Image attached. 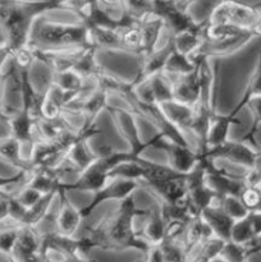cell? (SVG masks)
<instances>
[{"mask_svg":"<svg viewBox=\"0 0 261 262\" xmlns=\"http://www.w3.org/2000/svg\"><path fill=\"white\" fill-rule=\"evenodd\" d=\"M146 214L147 207H138L132 194L120 201L117 209L84 229L82 237L92 248L110 252L137 250L146 256L151 246L141 237L140 232L135 227L136 217H145Z\"/></svg>","mask_w":261,"mask_h":262,"instance_id":"1","label":"cell"},{"mask_svg":"<svg viewBox=\"0 0 261 262\" xmlns=\"http://www.w3.org/2000/svg\"><path fill=\"white\" fill-rule=\"evenodd\" d=\"M66 0H14L0 10V27L12 55L28 45L36 20L55 9H66Z\"/></svg>","mask_w":261,"mask_h":262,"instance_id":"2","label":"cell"},{"mask_svg":"<svg viewBox=\"0 0 261 262\" xmlns=\"http://www.w3.org/2000/svg\"><path fill=\"white\" fill-rule=\"evenodd\" d=\"M200 58V92L193 105V124L192 138L196 142V151L204 155L207 150V133L210 124L216 114V69L211 59Z\"/></svg>","mask_w":261,"mask_h":262,"instance_id":"3","label":"cell"},{"mask_svg":"<svg viewBox=\"0 0 261 262\" xmlns=\"http://www.w3.org/2000/svg\"><path fill=\"white\" fill-rule=\"evenodd\" d=\"M38 20V19H37ZM36 20L28 45L40 49L76 48L91 46L90 30L84 23H60L50 20Z\"/></svg>","mask_w":261,"mask_h":262,"instance_id":"4","label":"cell"},{"mask_svg":"<svg viewBox=\"0 0 261 262\" xmlns=\"http://www.w3.org/2000/svg\"><path fill=\"white\" fill-rule=\"evenodd\" d=\"M256 37H258V35L255 30L207 23L204 42L193 56L214 59L234 55Z\"/></svg>","mask_w":261,"mask_h":262,"instance_id":"5","label":"cell"},{"mask_svg":"<svg viewBox=\"0 0 261 262\" xmlns=\"http://www.w3.org/2000/svg\"><path fill=\"white\" fill-rule=\"evenodd\" d=\"M138 158V156H137ZM136 155L130 151H114L110 147H105L100 156L89 166L84 169L76 181L71 183L60 184L59 188L66 192L81 191V192H96L109 181V173L113 168L123 161L136 160Z\"/></svg>","mask_w":261,"mask_h":262,"instance_id":"6","label":"cell"},{"mask_svg":"<svg viewBox=\"0 0 261 262\" xmlns=\"http://www.w3.org/2000/svg\"><path fill=\"white\" fill-rule=\"evenodd\" d=\"M261 18V4L251 5L240 0H220L206 18L209 25L233 26L253 30Z\"/></svg>","mask_w":261,"mask_h":262,"instance_id":"7","label":"cell"},{"mask_svg":"<svg viewBox=\"0 0 261 262\" xmlns=\"http://www.w3.org/2000/svg\"><path fill=\"white\" fill-rule=\"evenodd\" d=\"M151 148L163 151L168 159V165L182 174H188L200 163V155L192 146L181 145L178 142L163 137L160 135L154 136L150 140Z\"/></svg>","mask_w":261,"mask_h":262,"instance_id":"8","label":"cell"},{"mask_svg":"<svg viewBox=\"0 0 261 262\" xmlns=\"http://www.w3.org/2000/svg\"><path fill=\"white\" fill-rule=\"evenodd\" d=\"M260 148H255L243 141L227 140L217 146L207 148L206 152L200 158H206L209 160L217 161L224 160L232 165L242 169L253 168L257 159V152Z\"/></svg>","mask_w":261,"mask_h":262,"instance_id":"9","label":"cell"},{"mask_svg":"<svg viewBox=\"0 0 261 262\" xmlns=\"http://www.w3.org/2000/svg\"><path fill=\"white\" fill-rule=\"evenodd\" d=\"M106 110L110 113V118H112L114 127L117 128L120 137L127 142L128 151H130L133 155L141 156L147 148H151L150 141H143L141 138L136 115H133L129 110L123 106L119 107L107 105Z\"/></svg>","mask_w":261,"mask_h":262,"instance_id":"10","label":"cell"},{"mask_svg":"<svg viewBox=\"0 0 261 262\" xmlns=\"http://www.w3.org/2000/svg\"><path fill=\"white\" fill-rule=\"evenodd\" d=\"M186 186L187 197L193 216H200L207 206L215 204L219 199L216 192L207 184L206 170L201 160L193 170L187 174Z\"/></svg>","mask_w":261,"mask_h":262,"instance_id":"11","label":"cell"},{"mask_svg":"<svg viewBox=\"0 0 261 262\" xmlns=\"http://www.w3.org/2000/svg\"><path fill=\"white\" fill-rule=\"evenodd\" d=\"M141 187L140 182L129 181V179H120V178H109L104 187L99 191L92 193L91 200L86 206L81 207V214L83 219H87L92 215V212L100 206L109 201H123L127 197L132 196L136 191Z\"/></svg>","mask_w":261,"mask_h":262,"instance_id":"12","label":"cell"},{"mask_svg":"<svg viewBox=\"0 0 261 262\" xmlns=\"http://www.w3.org/2000/svg\"><path fill=\"white\" fill-rule=\"evenodd\" d=\"M206 170V182L219 197L238 196L242 193L245 183V171L242 174L232 173L224 168H217L216 161L209 160L206 158H200Z\"/></svg>","mask_w":261,"mask_h":262,"instance_id":"13","label":"cell"},{"mask_svg":"<svg viewBox=\"0 0 261 262\" xmlns=\"http://www.w3.org/2000/svg\"><path fill=\"white\" fill-rule=\"evenodd\" d=\"M153 13L161 18L166 32L171 36L194 30L200 26V22H196L187 10L177 5L176 0H153Z\"/></svg>","mask_w":261,"mask_h":262,"instance_id":"14","label":"cell"},{"mask_svg":"<svg viewBox=\"0 0 261 262\" xmlns=\"http://www.w3.org/2000/svg\"><path fill=\"white\" fill-rule=\"evenodd\" d=\"M89 48L90 46H76V48L61 49L32 48V50L36 61L48 67L51 73H61V72L73 69L77 61L82 56V54Z\"/></svg>","mask_w":261,"mask_h":262,"instance_id":"15","label":"cell"},{"mask_svg":"<svg viewBox=\"0 0 261 262\" xmlns=\"http://www.w3.org/2000/svg\"><path fill=\"white\" fill-rule=\"evenodd\" d=\"M174 50V42L173 37L170 35H168L165 42L163 45L159 46L154 53H151L150 55L145 56V58H141V64L140 68H138L137 73H136L135 78L132 79V84L135 87L140 86L141 83H143L145 81H147L148 78H151L153 76H156L159 73H163L164 68H165V64L168 61L169 56L173 53Z\"/></svg>","mask_w":261,"mask_h":262,"instance_id":"16","label":"cell"},{"mask_svg":"<svg viewBox=\"0 0 261 262\" xmlns=\"http://www.w3.org/2000/svg\"><path fill=\"white\" fill-rule=\"evenodd\" d=\"M9 258L13 262H44L41 233L37 228L20 227L18 241Z\"/></svg>","mask_w":261,"mask_h":262,"instance_id":"17","label":"cell"},{"mask_svg":"<svg viewBox=\"0 0 261 262\" xmlns=\"http://www.w3.org/2000/svg\"><path fill=\"white\" fill-rule=\"evenodd\" d=\"M67 193L68 192L59 188L58 196H56L59 199V207L55 215V232L63 235L74 237L79 230L83 217H82L81 210L74 206Z\"/></svg>","mask_w":261,"mask_h":262,"instance_id":"18","label":"cell"},{"mask_svg":"<svg viewBox=\"0 0 261 262\" xmlns=\"http://www.w3.org/2000/svg\"><path fill=\"white\" fill-rule=\"evenodd\" d=\"M135 90L138 96L145 101L161 105L173 100V81L164 72L153 76L140 86L135 87Z\"/></svg>","mask_w":261,"mask_h":262,"instance_id":"19","label":"cell"},{"mask_svg":"<svg viewBox=\"0 0 261 262\" xmlns=\"http://www.w3.org/2000/svg\"><path fill=\"white\" fill-rule=\"evenodd\" d=\"M196 59V67L189 73L178 77H170L173 81V100L193 106L200 92V58Z\"/></svg>","mask_w":261,"mask_h":262,"instance_id":"20","label":"cell"},{"mask_svg":"<svg viewBox=\"0 0 261 262\" xmlns=\"http://www.w3.org/2000/svg\"><path fill=\"white\" fill-rule=\"evenodd\" d=\"M145 217L143 228L138 232L151 247H155L163 242L166 234V220L158 200H155V204L147 207V214Z\"/></svg>","mask_w":261,"mask_h":262,"instance_id":"21","label":"cell"},{"mask_svg":"<svg viewBox=\"0 0 261 262\" xmlns=\"http://www.w3.org/2000/svg\"><path fill=\"white\" fill-rule=\"evenodd\" d=\"M140 28L141 33H142V55L141 58H145L161 45V37H163V33L166 32V28L161 18L154 13L140 18Z\"/></svg>","mask_w":261,"mask_h":262,"instance_id":"22","label":"cell"},{"mask_svg":"<svg viewBox=\"0 0 261 262\" xmlns=\"http://www.w3.org/2000/svg\"><path fill=\"white\" fill-rule=\"evenodd\" d=\"M200 216L209 225L214 237L220 238L225 242L230 239V233H232V228L235 220L232 219L217 202L207 206Z\"/></svg>","mask_w":261,"mask_h":262,"instance_id":"23","label":"cell"},{"mask_svg":"<svg viewBox=\"0 0 261 262\" xmlns=\"http://www.w3.org/2000/svg\"><path fill=\"white\" fill-rule=\"evenodd\" d=\"M164 113L168 117V119L183 133L189 141V137L192 136V124H193V106L182 104V102L170 100L168 102L161 104ZM191 143V141H189ZM192 145V143H191Z\"/></svg>","mask_w":261,"mask_h":262,"instance_id":"24","label":"cell"},{"mask_svg":"<svg viewBox=\"0 0 261 262\" xmlns=\"http://www.w3.org/2000/svg\"><path fill=\"white\" fill-rule=\"evenodd\" d=\"M0 160L17 170H32L30 160L23 155V145L10 135L0 137Z\"/></svg>","mask_w":261,"mask_h":262,"instance_id":"25","label":"cell"},{"mask_svg":"<svg viewBox=\"0 0 261 262\" xmlns=\"http://www.w3.org/2000/svg\"><path fill=\"white\" fill-rule=\"evenodd\" d=\"M206 25L207 19H204L202 22H200V26L197 28H194V30L186 31V32L178 33L176 36L170 35L173 37L174 49L177 51H179V53L192 58L199 51L200 46L204 42Z\"/></svg>","mask_w":261,"mask_h":262,"instance_id":"26","label":"cell"},{"mask_svg":"<svg viewBox=\"0 0 261 262\" xmlns=\"http://www.w3.org/2000/svg\"><path fill=\"white\" fill-rule=\"evenodd\" d=\"M258 96H261V49L260 51H258L257 61H256L253 72L251 73L250 78H248L247 83H246L245 91H243L240 101L234 105V107L230 110L229 114L232 115V117L238 118V114H240L245 107H247L248 102Z\"/></svg>","mask_w":261,"mask_h":262,"instance_id":"27","label":"cell"},{"mask_svg":"<svg viewBox=\"0 0 261 262\" xmlns=\"http://www.w3.org/2000/svg\"><path fill=\"white\" fill-rule=\"evenodd\" d=\"M240 124L241 120L238 118L232 117L229 113L228 114H215L214 119L210 124L209 133H207V148L217 146L229 140V132L232 125Z\"/></svg>","mask_w":261,"mask_h":262,"instance_id":"28","label":"cell"},{"mask_svg":"<svg viewBox=\"0 0 261 262\" xmlns=\"http://www.w3.org/2000/svg\"><path fill=\"white\" fill-rule=\"evenodd\" d=\"M211 237H214V234H212L209 225L205 223V220L201 216L193 217L188 223L183 233V237H182L186 255H188L193 248H196L197 246H200L202 242H205V241Z\"/></svg>","mask_w":261,"mask_h":262,"instance_id":"29","label":"cell"},{"mask_svg":"<svg viewBox=\"0 0 261 262\" xmlns=\"http://www.w3.org/2000/svg\"><path fill=\"white\" fill-rule=\"evenodd\" d=\"M58 191H51L49 193L44 194L38 202H36L32 207L27 209L26 216L23 219V223L20 227H32L37 228L38 224L48 216L49 210H50L51 205H53L54 199L58 196Z\"/></svg>","mask_w":261,"mask_h":262,"instance_id":"30","label":"cell"},{"mask_svg":"<svg viewBox=\"0 0 261 262\" xmlns=\"http://www.w3.org/2000/svg\"><path fill=\"white\" fill-rule=\"evenodd\" d=\"M50 81L55 86H58L61 91L72 95L74 100L78 91L83 86L84 78L74 69H69V71L61 72V73H51Z\"/></svg>","mask_w":261,"mask_h":262,"instance_id":"31","label":"cell"},{"mask_svg":"<svg viewBox=\"0 0 261 262\" xmlns=\"http://www.w3.org/2000/svg\"><path fill=\"white\" fill-rule=\"evenodd\" d=\"M194 67H196V59L184 55V54L179 53L174 49L173 53L169 56L168 61H166L164 73L168 74L169 77L183 76V74L193 71Z\"/></svg>","mask_w":261,"mask_h":262,"instance_id":"32","label":"cell"},{"mask_svg":"<svg viewBox=\"0 0 261 262\" xmlns=\"http://www.w3.org/2000/svg\"><path fill=\"white\" fill-rule=\"evenodd\" d=\"M97 48L95 45L90 46L82 56L79 58V60L77 61V64L74 66V71L78 72L83 78H87V77H95V76H100L102 71L105 69V67H102L101 64L97 61L96 58V53H97Z\"/></svg>","mask_w":261,"mask_h":262,"instance_id":"33","label":"cell"},{"mask_svg":"<svg viewBox=\"0 0 261 262\" xmlns=\"http://www.w3.org/2000/svg\"><path fill=\"white\" fill-rule=\"evenodd\" d=\"M158 247L165 262H186V250L179 238L165 237Z\"/></svg>","mask_w":261,"mask_h":262,"instance_id":"34","label":"cell"},{"mask_svg":"<svg viewBox=\"0 0 261 262\" xmlns=\"http://www.w3.org/2000/svg\"><path fill=\"white\" fill-rule=\"evenodd\" d=\"M20 227L10 220L0 224V255L10 257L18 241Z\"/></svg>","mask_w":261,"mask_h":262,"instance_id":"35","label":"cell"},{"mask_svg":"<svg viewBox=\"0 0 261 262\" xmlns=\"http://www.w3.org/2000/svg\"><path fill=\"white\" fill-rule=\"evenodd\" d=\"M247 107L250 109L251 114H252V125H251L250 129L247 130L245 136L241 138V141L243 142H247L248 145L253 146L255 148H257V142H256V133L260 129L261 127V96L255 97L253 100H251L248 102Z\"/></svg>","mask_w":261,"mask_h":262,"instance_id":"36","label":"cell"},{"mask_svg":"<svg viewBox=\"0 0 261 262\" xmlns=\"http://www.w3.org/2000/svg\"><path fill=\"white\" fill-rule=\"evenodd\" d=\"M253 238H255V233H253L252 227H251L248 215L243 217V219L235 220L234 224H233L229 241L238 243V245L246 246L248 245Z\"/></svg>","mask_w":261,"mask_h":262,"instance_id":"37","label":"cell"},{"mask_svg":"<svg viewBox=\"0 0 261 262\" xmlns=\"http://www.w3.org/2000/svg\"><path fill=\"white\" fill-rule=\"evenodd\" d=\"M217 204L222 206V209L229 215L232 219L240 220L248 215L247 207L243 205L242 200L238 196H223L217 199Z\"/></svg>","mask_w":261,"mask_h":262,"instance_id":"38","label":"cell"},{"mask_svg":"<svg viewBox=\"0 0 261 262\" xmlns=\"http://www.w3.org/2000/svg\"><path fill=\"white\" fill-rule=\"evenodd\" d=\"M220 256L225 258L228 262H247V250L246 246L238 245V243L227 241L223 246V250L220 252Z\"/></svg>","mask_w":261,"mask_h":262,"instance_id":"39","label":"cell"},{"mask_svg":"<svg viewBox=\"0 0 261 262\" xmlns=\"http://www.w3.org/2000/svg\"><path fill=\"white\" fill-rule=\"evenodd\" d=\"M28 176L30 171L26 170H17L13 176H0V196H12L9 189L27 183Z\"/></svg>","mask_w":261,"mask_h":262,"instance_id":"40","label":"cell"},{"mask_svg":"<svg viewBox=\"0 0 261 262\" xmlns=\"http://www.w3.org/2000/svg\"><path fill=\"white\" fill-rule=\"evenodd\" d=\"M243 205L247 207L248 211L261 212V187L260 186H246L242 193L240 194Z\"/></svg>","mask_w":261,"mask_h":262,"instance_id":"41","label":"cell"},{"mask_svg":"<svg viewBox=\"0 0 261 262\" xmlns=\"http://www.w3.org/2000/svg\"><path fill=\"white\" fill-rule=\"evenodd\" d=\"M13 196H14L23 206L30 209V207H32L33 205L36 204V202H38V200H40L44 194L41 193L40 191L33 188V187L28 186V184H23Z\"/></svg>","mask_w":261,"mask_h":262,"instance_id":"42","label":"cell"},{"mask_svg":"<svg viewBox=\"0 0 261 262\" xmlns=\"http://www.w3.org/2000/svg\"><path fill=\"white\" fill-rule=\"evenodd\" d=\"M248 219H250L251 227H252L255 238L261 234V212L260 211H251L248 212Z\"/></svg>","mask_w":261,"mask_h":262,"instance_id":"43","label":"cell"},{"mask_svg":"<svg viewBox=\"0 0 261 262\" xmlns=\"http://www.w3.org/2000/svg\"><path fill=\"white\" fill-rule=\"evenodd\" d=\"M9 197L0 196V224L9 220Z\"/></svg>","mask_w":261,"mask_h":262,"instance_id":"44","label":"cell"},{"mask_svg":"<svg viewBox=\"0 0 261 262\" xmlns=\"http://www.w3.org/2000/svg\"><path fill=\"white\" fill-rule=\"evenodd\" d=\"M246 250H247L248 258H250L251 256L261 253V234L257 235L256 238H253L248 245H246Z\"/></svg>","mask_w":261,"mask_h":262,"instance_id":"45","label":"cell"},{"mask_svg":"<svg viewBox=\"0 0 261 262\" xmlns=\"http://www.w3.org/2000/svg\"><path fill=\"white\" fill-rule=\"evenodd\" d=\"M9 58H12V51L9 50V48L7 45L0 46V71Z\"/></svg>","mask_w":261,"mask_h":262,"instance_id":"46","label":"cell"},{"mask_svg":"<svg viewBox=\"0 0 261 262\" xmlns=\"http://www.w3.org/2000/svg\"><path fill=\"white\" fill-rule=\"evenodd\" d=\"M196 2H197V0H176L177 5H178L181 9L187 10V12H188L189 8L192 7V4H194Z\"/></svg>","mask_w":261,"mask_h":262,"instance_id":"47","label":"cell"},{"mask_svg":"<svg viewBox=\"0 0 261 262\" xmlns=\"http://www.w3.org/2000/svg\"><path fill=\"white\" fill-rule=\"evenodd\" d=\"M253 169H255V171L257 173L258 179H260V186H261V148L257 152V159H256V163L255 165H253Z\"/></svg>","mask_w":261,"mask_h":262,"instance_id":"48","label":"cell"},{"mask_svg":"<svg viewBox=\"0 0 261 262\" xmlns=\"http://www.w3.org/2000/svg\"><path fill=\"white\" fill-rule=\"evenodd\" d=\"M4 79L5 77L0 73V104H3V94H4Z\"/></svg>","mask_w":261,"mask_h":262,"instance_id":"49","label":"cell"},{"mask_svg":"<svg viewBox=\"0 0 261 262\" xmlns=\"http://www.w3.org/2000/svg\"><path fill=\"white\" fill-rule=\"evenodd\" d=\"M253 30L256 31V33L258 35V37H261V18H260V20L257 22V25L255 26V28H253Z\"/></svg>","mask_w":261,"mask_h":262,"instance_id":"50","label":"cell"},{"mask_svg":"<svg viewBox=\"0 0 261 262\" xmlns=\"http://www.w3.org/2000/svg\"><path fill=\"white\" fill-rule=\"evenodd\" d=\"M44 262H69V261L58 260V258H51V257H44Z\"/></svg>","mask_w":261,"mask_h":262,"instance_id":"51","label":"cell"},{"mask_svg":"<svg viewBox=\"0 0 261 262\" xmlns=\"http://www.w3.org/2000/svg\"><path fill=\"white\" fill-rule=\"evenodd\" d=\"M209 262H228L227 260H225V258H223L222 257V256H216V257H215V258H212V260L211 261H209Z\"/></svg>","mask_w":261,"mask_h":262,"instance_id":"52","label":"cell"},{"mask_svg":"<svg viewBox=\"0 0 261 262\" xmlns=\"http://www.w3.org/2000/svg\"><path fill=\"white\" fill-rule=\"evenodd\" d=\"M69 262H96L91 258H84V260H69Z\"/></svg>","mask_w":261,"mask_h":262,"instance_id":"53","label":"cell"},{"mask_svg":"<svg viewBox=\"0 0 261 262\" xmlns=\"http://www.w3.org/2000/svg\"><path fill=\"white\" fill-rule=\"evenodd\" d=\"M136 262H146V260H140V261H136Z\"/></svg>","mask_w":261,"mask_h":262,"instance_id":"54","label":"cell"},{"mask_svg":"<svg viewBox=\"0 0 261 262\" xmlns=\"http://www.w3.org/2000/svg\"><path fill=\"white\" fill-rule=\"evenodd\" d=\"M247 262H248V261H247Z\"/></svg>","mask_w":261,"mask_h":262,"instance_id":"55","label":"cell"}]
</instances>
